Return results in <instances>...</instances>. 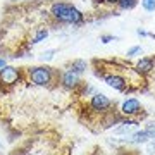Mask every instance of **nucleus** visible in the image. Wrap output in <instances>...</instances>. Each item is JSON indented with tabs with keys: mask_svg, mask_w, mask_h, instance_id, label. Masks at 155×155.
<instances>
[{
	"mask_svg": "<svg viewBox=\"0 0 155 155\" xmlns=\"http://www.w3.org/2000/svg\"><path fill=\"white\" fill-rule=\"evenodd\" d=\"M136 69H138L140 74H148V72L153 69V61L148 59V57H143V59L136 64Z\"/></svg>",
	"mask_w": 155,
	"mask_h": 155,
	"instance_id": "8",
	"label": "nucleus"
},
{
	"mask_svg": "<svg viewBox=\"0 0 155 155\" xmlns=\"http://www.w3.org/2000/svg\"><path fill=\"white\" fill-rule=\"evenodd\" d=\"M136 54H141V47H133V48H129L127 50V57H134Z\"/></svg>",
	"mask_w": 155,
	"mask_h": 155,
	"instance_id": "16",
	"label": "nucleus"
},
{
	"mask_svg": "<svg viewBox=\"0 0 155 155\" xmlns=\"http://www.w3.org/2000/svg\"><path fill=\"white\" fill-rule=\"evenodd\" d=\"M141 5L147 12H155V0H141Z\"/></svg>",
	"mask_w": 155,
	"mask_h": 155,
	"instance_id": "14",
	"label": "nucleus"
},
{
	"mask_svg": "<svg viewBox=\"0 0 155 155\" xmlns=\"http://www.w3.org/2000/svg\"><path fill=\"white\" fill-rule=\"evenodd\" d=\"M55 52L57 50H45V52H41V55H40V59H41V61H52V59H54V55H55Z\"/></svg>",
	"mask_w": 155,
	"mask_h": 155,
	"instance_id": "15",
	"label": "nucleus"
},
{
	"mask_svg": "<svg viewBox=\"0 0 155 155\" xmlns=\"http://www.w3.org/2000/svg\"><path fill=\"white\" fill-rule=\"evenodd\" d=\"M105 83L109 84L110 88L119 90V91L126 90V86H127L126 79H124L122 76H119V74H109V76H105Z\"/></svg>",
	"mask_w": 155,
	"mask_h": 155,
	"instance_id": "6",
	"label": "nucleus"
},
{
	"mask_svg": "<svg viewBox=\"0 0 155 155\" xmlns=\"http://www.w3.org/2000/svg\"><path fill=\"white\" fill-rule=\"evenodd\" d=\"M114 36H110V35H104V36H102V38H100V41H102V43H109V41H114Z\"/></svg>",
	"mask_w": 155,
	"mask_h": 155,
	"instance_id": "18",
	"label": "nucleus"
},
{
	"mask_svg": "<svg viewBox=\"0 0 155 155\" xmlns=\"http://www.w3.org/2000/svg\"><path fill=\"white\" fill-rule=\"evenodd\" d=\"M50 14L55 17L59 22L64 24H81L83 22V14L78 11L74 5L66 4V2H55L50 7Z\"/></svg>",
	"mask_w": 155,
	"mask_h": 155,
	"instance_id": "1",
	"label": "nucleus"
},
{
	"mask_svg": "<svg viewBox=\"0 0 155 155\" xmlns=\"http://www.w3.org/2000/svg\"><path fill=\"white\" fill-rule=\"evenodd\" d=\"M19 79V71L12 66H5L4 69H0V81L5 84H14Z\"/></svg>",
	"mask_w": 155,
	"mask_h": 155,
	"instance_id": "4",
	"label": "nucleus"
},
{
	"mask_svg": "<svg viewBox=\"0 0 155 155\" xmlns=\"http://www.w3.org/2000/svg\"><path fill=\"white\" fill-rule=\"evenodd\" d=\"M140 110H141V104L136 98H127L121 107V112L124 116H136Z\"/></svg>",
	"mask_w": 155,
	"mask_h": 155,
	"instance_id": "5",
	"label": "nucleus"
},
{
	"mask_svg": "<svg viewBox=\"0 0 155 155\" xmlns=\"http://www.w3.org/2000/svg\"><path fill=\"white\" fill-rule=\"evenodd\" d=\"M138 35H140V36H147L148 33H147V31H143V29H138Z\"/></svg>",
	"mask_w": 155,
	"mask_h": 155,
	"instance_id": "20",
	"label": "nucleus"
},
{
	"mask_svg": "<svg viewBox=\"0 0 155 155\" xmlns=\"http://www.w3.org/2000/svg\"><path fill=\"white\" fill-rule=\"evenodd\" d=\"M62 83H64V86L66 88H76L78 83H79V78H78V74L74 71H66L64 74H62Z\"/></svg>",
	"mask_w": 155,
	"mask_h": 155,
	"instance_id": "7",
	"label": "nucleus"
},
{
	"mask_svg": "<svg viewBox=\"0 0 155 155\" xmlns=\"http://www.w3.org/2000/svg\"><path fill=\"white\" fill-rule=\"evenodd\" d=\"M4 67H5V61H4V59H0V69H4Z\"/></svg>",
	"mask_w": 155,
	"mask_h": 155,
	"instance_id": "22",
	"label": "nucleus"
},
{
	"mask_svg": "<svg viewBox=\"0 0 155 155\" xmlns=\"http://www.w3.org/2000/svg\"><path fill=\"white\" fill-rule=\"evenodd\" d=\"M147 133H148V136L152 140H155V122H153V124H148V127H147Z\"/></svg>",
	"mask_w": 155,
	"mask_h": 155,
	"instance_id": "17",
	"label": "nucleus"
},
{
	"mask_svg": "<svg viewBox=\"0 0 155 155\" xmlns=\"http://www.w3.org/2000/svg\"><path fill=\"white\" fill-rule=\"evenodd\" d=\"M136 4H138V0H119V4H117V5L121 7L122 11H131Z\"/></svg>",
	"mask_w": 155,
	"mask_h": 155,
	"instance_id": "13",
	"label": "nucleus"
},
{
	"mask_svg": "<svg viewBox=\"0 0 155 155\" xmlns=\"http://www.w3.org/2000/svg\"><path fill=\"white\" fill-rule=\"evenodd\" d=\"M148 152H150V153H155V140L148 145Z\"/></svg>",
	"mask_w": 155,
	"mask_h": 155,
	"instance_id": "19",
	"label": "nucleus"
},
{
	"mask_svg": "<svg viewBox=\"0 0 155 155\" xmlns=\"http://www.w3.org/2000/svg\"><path fill=\"white\" fill-rule=\"evenodd\" d=\"M134 127H136V122L134 121H127V122H122V126L119 129H116L117 134H122V133H129V131H133Z\"/></svg>",
	"mask_w": 155,
	"mask_h": 155,
	"instance_id": "11",
	"label": "nucleus"
},
{
	"mask_svg": "<svg viewBox=\"0 0 155 155\" xmlns=\"http://www.w3.org/2000/svg\"><path fill=\"white\" fill-rule=\"evenodd\" d=\"M110 105H112V102L109 100V97L104 95V93H95L93 97H91V100H90V107L97 112H105Z\"/></svg>",
	"mask_w": 155,
	"mask_h": 155,
	"instance_id": "3",
	"label": "nucleus"
},
{
	"mask_svg": "<svg viewBox=\"0 0 155 155\" xmlns=\"http://www.w3.org/2000/svg\"><path fill=\"white\" fill-rule=\"evenodd\" d=\"M47 36H48V31H47L45 28H40L38 31L35 33L33 40H31V43H40V41H41V40H45Z\"/></svg>",
	"mask_w": 155,
	"mask_h": 155,
	"instance_id": "12",
	"label": "nucleus"
},
{
	"mask_svg": "<svg viewBox=\"0 0 155 155\" xmlns=\"http://www.w3.org/2000/svg\"><path fill=\"white\" fill-rule=\"evenodd\" d=\"M148 140H150V136H148V133H147V129L136 131V133H133L129 136V141H133V143H145V141H148Z\"/></svg>",
	"mask_w": 155,
	"mask_h": 155,
	"instance_id": "9",
	"label": "nucleus"
},
{
	"mask_svg": "<svg viewBox=\"0 0 155 155\" xmlns=\"http://www.w3.org/2000/svg\"><path fill=\"white\" fill-rule=\"evenodd\" d=\"M71 71H74L76 74H81V72L86 71V62L81 61V59H78V61L72 62V66H71Z\"/></svg>",
	"mask_w": 155,
	"mask_h": 155,
	"instance_id": "10",
	"label": "nucleus"
},
{
	"mask_svg": "<svg viewBox=\"0 0 155 155\" xmlns=\"http://www.w3.org/2000/svg\"><path fill=\"white\" fill-rule=\"evenodd\" d=\"M28 76L31 79V83L38 84V86H45L52 81V69L50 67H31L28 71Z\"/></svg>",
	"mask_w": 155,
	"mask_h": 155,
	"instance_id": "2",
	"label": "nucleus"
},
{
	"mask_svg": "<svg viewBox=\"0 0 155 155\" xmlns=\"http://www.w3.org/2000/svg\"><path fill=\"white\" fill-rule=\"evenodd\" d=\"M105 4H119V0H104Z\"/></svg>",
	"mask_w": 155,
	"mask_h": 155,
	"instance_id": "21",
	"label": "nucleus"
}]
</instances>
